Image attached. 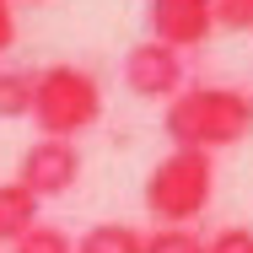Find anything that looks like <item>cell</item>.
Segmentation results:
<instances>
[{"mask_svg": "<svg viewBox=\"0 0 253 253\" xmlns=\"http://www.w3.org/2000/svg\"><path fill=\"white\" fill-rule=\"evenodd\" d=\"M76 178H81V151H76L70 140H33V146L22 151V167H16V183L38 205L70 194Z\"/></svg>", "mask_w": 253, "mask_h": 253, "instance_id": "4", "label": "cell"}, {"mask_svg": "<svg viewBox=\"0 0 253 253\" xmlns=\"http://www.w3.org/2000/svg\"><path fill=\"white\" fill-rule=\"evenodd\" d=\"M205 253H253V226H221L205 243Z\"/></svg>", "mask_w": 253, "mask_h": 253, "instance_id": "13", "label": "cell"}, {"mask_svg": "<svg viewBox=\"0 0 253 253\" xmlns=\"http://www.w3.org/2000/svg\"><path fill=\"white\" fill-rule=\"evenodd\" d=\"M76 253H146V232L129 221H97L92 232H81Z\"/></svg>", "mask_w": 253, "mask_h": 253, "instance_id": "7", "label": "cell"}, {"mask_svg": "<svg viewBox=\"0 0 253 253\" xmlns=\"http://www.w3.org/2000/svg\"><path fill=\"white\" fill-rule=\"evenodd\" d=\"M33 221H38V200H33L16 178L0 183V243H16Z\"/></svg>", "mask_w": 253, "mask_h": 253, "instance_id": "8", "label": "cell"}, {"mask_svg": "<svg viewBox=\"0 0 253 253\" xmlns=\"http://www.w3.org/2000/svg\"><path fill=\"white\" fill-rule=\"evenodd\" d=\"M210 5H215V27L253 33V0H210Z\"/></svg>", "mask_w": 253, "mask_h": 253, "instance_id": "12", "label": "cell"}, {"mask_svg": "<svg viewBox=\"0 0 253 253\" xmlns=\"http://www.w3.org/2000/svg\"><path fill=\"white\" fill-rule=\"evenodd\" d=\"M146 253H205V237L189 226H156L146 232Z\"/></svg>", "mask_w": 253, "mask_h": 253, "instance_id": "11", "label": "cell"}, {"mask_svg": "<svg viewBox=\"0 0 253 253\" xmlns=\"http://www.w3.org/2000/svg\"><path fill=\"white\" fill-rule=\"evenodd\" d=\"M162 129H167L172 151L237 146L253 129V97L237 92V86H183L178 97H167Z\"/></svg>", "mask_w": 253, "mask_h": 253, "instance_id": "1", "label": "cell"}, {"mask_svg": "<svg viewBox=\"0 0 253 253\" xmlns=\"http://www.w3.org/2000/svg\"><path fill=\"white\" fill-rule=\"evenodd\" d=\"M146 22H151V43L172 54L205 49L210 33H215V5L210 0H151L146 5Z\"/></svg>", "mask_w": 253, "mask_h": 253, "instance_id": "5", "label": "cell"}, {"mask_svg": "<svg viewBox=\"0 0 253 253\" xmlns=\"http://www.w3.org/2000/svg\"><path fill=\"white\" fill-rule=\"evenodd\" d=\"M215 200V156L210 151H167L146 178V210L162 226H194Z\"/></svg>", "mask_w": 253, "mask_h": 253, "instance_id": "3", "label": "cell"}, {"mask_svg": "<svg viewBox=\"0 0 253 253\" xmlns=\"http://www.w3.org/2000/svg\"><path fill=\"white\" fill-rule=\"evenodd\" d=\"M33 76L38 70H16V65L0 70V119H27V108H33Z\"/></svg>", "mask_w": 253, "mask_h": 253, "instance_id": "9", "label": "cell"}, {"mask_svg": "<svg viewBox=\"0 0 253 253\" xmlns=\"http://www.w3.org/2000/svg\"><path fill=\"white\" fill-rule=\"evenodd\" d=\"M27 119L38 124V140H70L102 119V86L86 65H49L33 76V108Z\"/></svg>", "mask_w": 253, "mask_h": 253, "instance_id": "2", "label": "cell"}, {"mask_svg": "<svg viewBox=\"0 0 253 253\" xmlns=\"http://www.w3.org/2000/svg\"><path fill=\"white\" fill-rule=\"evenodd\" d=\"M16 43V16H11V0H0V54Z\"/></svg>", "mask_w": 253, "mask_h": 253, "instance_id": "14", "label": "cell"}, {"mask_svg": "<svg viewBox=\"0 0 253 253\" xmlns=\"http://www.w3.org/2000/svg\"><path fill=\"white\" fill-rule=\"evenodd\" d=\"M11 248H16V253H76V243H70L65 226H54V221H33Z\"/></svg>", "mask_w": 253, "mask_h": 253, "instance_id": "10", "label": "cell"}, {"mask_svg": "<svg viewBox=\"0 0 253 253\" xmlns=\"http://www.w3.org/2000/svg\"><path fill=\"white\" fill-rule=\"evenodd\" d=\"M33 5H43V0H33Z\"/></svg>", "mask_w": 253, "mask_h": 253, "instance_id": "15", "label": "cell"}, {"mask_svg": "<svg viewBox=\"0 0 253 253\" xmlns=\"http://www.w3.org/2000/svg\"><path fill=\"white\" fill-rule=\"evenodd\" d=\"M124 86L135 97H151V102H167L183 92V54L162 49V43H135L124 54Z\"/></svg>", "mask_w": 253, "mask_h": 253, "instance_id": "6", "label": "cell"}]
</instances>
